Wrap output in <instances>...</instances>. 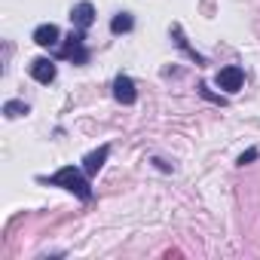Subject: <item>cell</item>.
I'll return each mask as SVG.
<instances>
[{
    "instance_id": "cell-6",
    "label": "cell",
    "mask_w": 260,
    "mask_h": 260,
    "mask_svg": "<svg viewBox=\"0 0 260 260\" xmlns=\"http://www.w3.org/2000/svg\"><path fill=\"white\" fill-rule=\"evenodd\" d=\"M31 77H34L37 83H52V80H55V64H52L49 58H34V61H31Z\"/></svg>"
},
{
    "instance_id": "cell-5",
    "label": "cell",
    "mask_w": 260,
    "mask_h": 260,
    "mask_svg": "<svg viewBox=\"0 0 260 260\" xmlns=\"http://www.w3.org/2000/svg\"><path fill=\"white\" fill-rule=\"evenodd\" d=\"M71 22H74L80 31H86V28L95 22V7L89 4V0H80V4L71 10Z\"/></svg>"
},
{
    "instance_id": "cell-12",
    "label": "cell",
    "mask_w": 260,
    "mask_h": 260,
    "mask_svg": "<svg viewBox=\"0 0 260 260\" xmlns=\"http://www.w3.org/2000/svg\"><path fill=\"white\" fill-rule=\"evenodd\" d=\"M254 159H257V150L251 147V150H245V153L239 156V166H248V162H254Z\"/></svg>"
},
{
    "instance_id": "cell-8",
    "label": "cell",
    "mask_w": 260,
    "mask_h": 260,
    "mask_svg": "<svg viewBox=\"0 0 260 260\" xmlns=\"http://www.w3.org/2000/svg\"><path fill=\"white\" fill-rule=\"evenodd\" d=\"M107 153H110V147H98V150H92V153L83 159V172H86V175H98V169L104 166Z\"/></svg>"
},
{
    "instance_id": "cell-10",
    "label": "cell",
    "mask_w": 260,
    "mask_h": 260,
    "mask_svg": "<svg viewBox=\"0 0 260 260\" xmlns=\"http://www.w3.org/2000/svg\"><path fill=\"white\" fill-rule=\"evenodd\" d=\"M132 25H135L132 16H128V13H119V16H113L110 31H113V34H125V31H132Z\"/></svg>"
},
{
    "instance_id": "cell-1",
    "label": "cell",
    "mask_w": 260,
    "mask_h": 260,
    "mask_svg": "<svg viewBox=\"0 0 260 260\" xmlns=\"http://www.w3.org/2000/svg\"><path fill=\"white\" fill-rule=\"evenodd\" d=\"M52 184H58V187H64V190H71V193H77L80 199H89V196H92L89 181H86V178H83V172H80V169H74V166L58 169V172L52 175Z\"/></svg>"
},
{
    "instance_id": "cell-9",
    "label": "cell",
    "mask_w": 260,
    "mask_h": 260,
    "mask_svg": "<svg viewBox=\"0 0 260 260\" xmlns=\"http://www.w3.org/2000/svg\"><path fill=\"white\" fill-rule=\"evenodd\" d=\"M172 37H175V43H178V46H181V49H184V52H187V55H190L193 61H196V64H205V58H202V55H199L196 49H190V46H187V40H184V31H181V25H172Z\"/></svg>"
},
{
    "instance_id": "cell-2",
    "label": "cell",
    "mask_w": 260,
    "mask_h": 260,
    "mask_svg": "<svg viewBox=\"0 0 260 260\" xmlns=\"http://www.w3.org/2000/svg\"><path fill=\"white\" fill-rule=\"evenodd\" d=\"M61 58H74V61H86L89 58V52L83 49V31H71L68 34V43L61 46Z\"/></svg>"
},
{
    "instance_id": "cell-3",
    "label": "cell",
    "mask_w": 260,
    "mask_h": 260,
    "mask_svg": "<svg viewBox=\"0 0 260 260\" xmlns=\"http://www.w3.org/2000/svg\"><path fill=\"white\" fill-rule=\"evenodd\" d=\"M242 83H245L242 68L230 64V68H220V71H217V86H220V89H226V92H239Z\"/></svg>"
},
{
    "instance_id": "cell-4",
    "label": "cell",
    "mask_w": 260,
    "mask_h": 260,
    "mask_svg": "<svg viewBox=\"0 0 260 260\" xmlns=\"http://www.w3.org/2000/svg\"><path fill=\"white\" fill-rule=\"evenodd\" d=\"M113 98H116L119 104H132V101L138 98V92H135V83H132V77L119 74V77L113 80Z\"/></svg>"
},
{
    "instance_id": "cell-11",
    "label": "cell",
    "mask_w": 260,
    "mask_h": 260,
    "mask_svg": "<svg viewBox=\"0 0 260 260\" xmlns=\"http://www.w3.org/2000/svg\"><path fill=\"white\" fill-rule=\"evenodd\" d=\"M4 113H7L10 119H16V116L28 113V104H22V101H7V104H4Z\"/></svg>"
},
{
    "instance_id": "cell-7",
    "label": "cell",
    "mask_w": 260,
    "mask_h": 260,
    "mask_svg": "<svg viewBox=\"0 0 260 260\" xmlns=\"http://www.w3.org/2000/svg\"><path fill=\"white\" fill-rule=\"evenodd\" d=\"M34 43L37 46H43V49H49V46H55L58 43V28L49 22V25H40L37 31H34Z\"/></svg>"
}]
</instances>
